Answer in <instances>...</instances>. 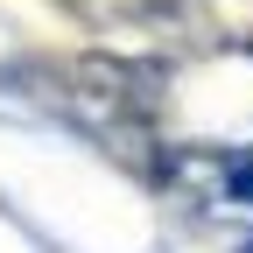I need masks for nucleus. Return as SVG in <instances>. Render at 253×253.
Here are the masks:
<instances>
[{
    "label": "nucleus",
    "mask_w": 253,
    "mask_h": 253,
    "mask_svg": "<svg viewBox=\"0 0 253 253\" xmlns=\"http://www.w3.org/2000/svg\"><path fill=\"white\" fill-rule=\"evenodd\" d=\"M155 176L176 197V211L204 232H232V253H253V148L225 141H190L155 155Z\"/></svg>",
    "instance_id": "f257e3e1"
},
{
    "label": "nucleus",
    "mask_w": 253,
    "mask_h": 253,
    "mask_svg": "<svg viewBox=\"0 0 253 253\" xmlns=\"http://www.w3.org/2000/svg\"><path fill=\"white\" fill-rule=\"evenodd\" d=\"M36 99L56 113V120H71L84 126L91 141H106V148H134L141 162H148V148L134 141L141 126H148V91H134V78L120 71V63H78V71H49V78H21Z\"/></svg>",
    "instance_id": "f03ea898"
}]
</instances>
